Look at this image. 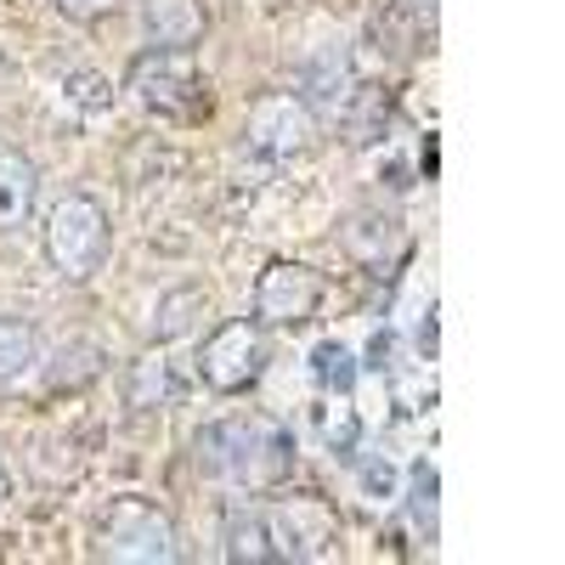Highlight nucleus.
<instances>
[{
	"label": "nucleus",
	"instance_id": "f257e3e1",
	"mask_svg": "<svg viewBox=\"0 0 565 565\" xmlns=\"http://www.w3.org/2000/svg\"><path fill=\"white\" fill-rule=\"evenodd\" d=\"M193 458L210 481H226L238 492H271L295 476V436L277 418H221L193 436Z\"/></svg>",
	"mask_w": 565,
	"mask_h": 565
},
{
	"label": "nucleus",
	"instance_id": "f03ea898",
	"mask_svg": "<svg viewBox=\"0 0 565 565\" xmlns=\"http://www.w3.org/2000/svg\"><path fill=\"white\" fill-rule=\"evenodd\" d=\"M40 244H45V260H52L57 277H68V282L97 277L103 260H108V244H114L108 210L90 193H68V199L52 204V215H45Z\"/></svg>",
	"mask_w": 565,
	"mask_h": 565
},
{
	"label": "nucleus",
	"instance_id": "7ed1b4c3",
	"mask_svg": "<svg viewBox=\"0 0 565 565\" xmlns=\"http://www.w3.org/2000/svg\"><path fill=\"white\" fill-rule=\"evenodd\" d=\"M125 90L148 108L153 119H199L210 108V85L193 63V52H170V45H153V52H141L125 74Z\"/></svg>",
	"mask_w": 565,
	"mask_h": 565
},
{
	"label": "nucleus",
	"instance_id": "20e7f679",
	"mask_svg": "<svg viewBox=\"0 0 565 565\" xmlns=\"http://www.w3.org/2000/svg\"><path fill=\"white\" fill-rule=\"evenodd\" d=\"M90 543H97L103 559H119V565H164V559H175V526H170V514L153 498H141V492L114 498L97 514Z\"/></svg>",
	"mask_w": 565,
	"mask_h": 565
},
{
	"label": "nucleus",
	"instance_id": "39448f33",
	"mask_svg": "<svg viewBox=\"0 0 565 565\" xmlns=\"http://www.w3.org/2000/svg\"><path fill=\"white\" fill-rule=\"evenodd\" d=\"M271 362V345H266V328L255 317H232L221 328H210L204 345H199V380L221 396H238L249 391Z\"/></svg>",
	"mask_w": 565,
	"mask_h": 565
},
{
	"label": "nucleus",
	"instance_id": "423d86ee",
	"mask_svg": "<svg viewBox=\"0 0 565 565\" xmlns=\"http://www.w3.org/2000/svg\"><path fill=\"white\" fill-rule=\"evenodd\" d=\"M317 141V114L300 90H266L244 119V148L266 164H289Z\"/></svg>",
	"mask_w": 565,
	"mask_h": 565
},
{
	"label": "nucleus",
	"instance_id": "0eeeda50",
	"mask_svg": "<svg viewBox=\"0 0 565 565\" xmlns=\"http://www.w3.org/2000/svg\"><path fill=\"white\" fill-rule=\"evenodd\" d=\"M328 295V282L317 266L306 260H271L255 282V322L260 328H295V322H311L317 306Z\"/></svg>",
	"mask_w": 565,
	"mask_h": 565
},
{
	"label": "nucleus",
	"instance_id": "6e6552de",
	"mask_svg": "<svg viewBox=\"0 0 565 565\" xmlns=\"http://www.w3.org/2000/svg\"><path fill=\"white\" fill-rule=\"evenodd\" d=\"M340 249H345L356 266H367V271H385V266H396L402 249H407V226H402V215L385 210V204L356 210V215L340 226Z\"/></svg>",
	"mask_w": 565,
	"mask_h": 565
},
{
	"label": "nucleus",
	"instance_id": "1a4fd4ad",
	"mask_svg": "<svg viewBox=\"0 0 565 565\" xmlns=\"http://www.w3.org/2000/svg\"><path fill=\"white\" fill-rule=\"evenodd\" d=\"M271 526L282 543V559H311L334 543V514H328L317 498H295L289 509H271Z\"/></svg>",
	"mask_w": 565,
	"mask_h": 565
},
{
	"label": "nucleus",
	"instance_id": "9d476101",
	"mask_svg": "<svg viewBox=\"0 0 565 565\" xmlns=\"http://www.w3.org/2000/svg\"><path fill=\"white\" fill-rule=\"evenodd\" d=\"M141 29H148L153 45L193 52L210 29V18H204V0H141Z\"/></svg>",
	"mask_w": 565,
	"mask_h": 565
},
{
	"label": "nucleus",
	"instance_id": "9b49d317",
	"mask_svg": "<svg viewBox=\"0 0 565 565\" xmlns=\"http://www.w3.org/2000/svg\"><path fill=\"white\" fill-rule=\"evenodd\" d=\"M221 543H226L221 554H226V559H238V565L282 559V543H277V526H271V509H232Z\"/></svg>",
	"mask_w": 565,
	"mask_h": 565
},
{
	"label": "nucleus",
	"instance_id": "f8f14e48",
	"mask_svg": "<svg viewBox=\"0 0 565 565\" xmlns=\"http://www.w3.org/2000/svg\"><path fill=\"white\" fill-rule=\"evenodd\" d=\"M34 204H40V170H34V159L0 153V232L29 226Z\"/></svg>",
	"mask_w": 565,
	"mask_h": 565
},
{
	"label": "nucleus",
	"instance_id": "ddd939ff",
	"mask_svg": "<svg viewBox=\"0 0 565 565\" xmlns=\"http://www.w3.org/2000/svg\"><path fill=\"white\" fill-rule=\"evenodd\" d=\"M204 317H210V289H199V282H181V289L159 295L148 334H153V340H181V334H193Z\"/></svg>",
	"mask_w": 565,
	"mask_h": 565
},
{
	"label": "nucleus",
	"instance_id": "4468645a",
	"mask_svg": "<svg viewBox=\"0 0 565 565\" xmlns=\"http://www.w3.org/2000/svg\"><path fill=\"white\" fill-rule=\"evenodd\" d=\"M40 362V328L29 317H0V385L23 380Z\"/></svg>",
	"mask_w": 565,
	"mask_h": 565
},
{
	"label": "nucleus",
	"instance_id": "2eb2a0df",
	"mask_svg": "<svg viewBox=\"0 0 565 565\" xmlns=\"http://www.w3.org/2000/svg\"><path fill=\"white\" fill-rule=\"evenodd\" d=\"M181 391H186L181 373H175V362H164V356H141V362L130 367V407H170Z\"/></svg>",
	"mask_w": 565,
	"mask_h": 565
},
{
	"label": "nucleus",
	"instance_id": "dca6fc26",
	"mask_svg": "<svg viewBox=\"0 0 565 565\" xmlns=\"http://www.w3.org/2000/svg\"><path fill=\"white\" fill-rule=\"evenodd\" d=\"M311 373H317V385H322L328 396H351V385H356V356H351L340 340H328V345L311 351Z\"/></svg>",
	"mask_w": 565,
	"mask_h": 565
},
{
	"label": "nucleus",
	"instance_id": "f3484780",
	"mask_svg": "<svg viewBox=\"0 0 565 565\" xmlns=\"http://www.w3.org/2000/svg\"><path fill=\"white\" fill-rule=\"evenodd\" d=\"M317 424H322V441H328V452L334 458H351L356 452V436H362V418L351 413V407H317Z\"/></svg>",
	"mask_w": 565,
	"mask_h": 565
},
{
	"label": "nucleus",
	"instance_id": "a211bd4d",
	"mask_svg": "<svg viewBox=\"0 0 565 565\" xmlns=\"http://www.w3.org/2000/svg\"><path fill=\"white\" fill-rule=\"evenodd\" d=\"M97 373H103V351H97V345H63V351H57V367H52V385L68 391V385L97 380Z\"/></svg>",
	"mask_w": 565,
	"mask_h": 565
},
{
	"label": "nucleus",
	"instance_id": "6ab92c4d",
	"mask_svg": "<svg viewBox=\"0 0 565 565\" xmlns=\"http://www.w3.org/2000/svg\"><path fill=\"white\" fill-rule=\"evenodd\" d=\"M63 90H68V97H74L85 114H97V108H108V103H114V85H108L103 74H68V79H63Z\"/></svg>",
	"mask_w": 565,
	"mask_h": 565
},
{
	"label": "nucleus",
	"instance_id": "aec40b11",
	"mask_svg": "<svg viewBox=\"0 0 565 565\" xmlns=\"http://www.w3.org/2000/svg\"><path fill=\"white\" fill-rule=\"evenodd\" d=\"M362 498L367 503H396V463H385V458L362 463Z\"/></svg>",
	"mask_w": 565,
	"mask_h": 565
},
{
	"label": "nucleus",
	"instance_id": "412c9836",
	"mask_svg": "<svg viewBox=\"0 0 565 565\" xmlns=\"http://www.w3.org/2000/svg\"><path fill=\"white\" fill-rule=\"evenodd\" d=\"M119 7V0H57V12L68 18V23H97V18H108Z\"/></svg>",
	"mask_w": 565,
	"mask_h": 565
},
{
	"label": "nucleus",
	"instance_id": "4be33fe9",
	"mask_svg": "<svg viewBox=\"0 0 565 565\" xmlns=\"http://www.w3.org/2000/svg\"><path fill=\"white\" fill-rule=\"evenodd\" d=\"M402 7H407L413 18H436V0H402Z\"/></svg>",
	"mask_w": 565,
	"mask_h": 565
},
{
	"label": "nucleus",
	"instance_id": "5701e85b",
	"mask_svg": "<svg viewBox=\"0 0 565 565\" xmlns=\"http://www.w3.org/2000/svg\"><path fill=\"white\" fill-rule=\"evenodd\" d=\"M7 492H12V476H7V463H0V503H7Z\"/></svg>",
	"mask_w": 565,
	"mask_h": 565
}]
</instances>
